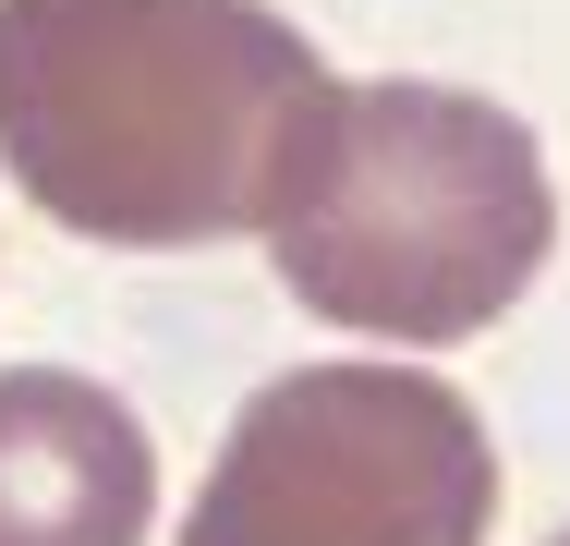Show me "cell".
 Wrapping results in <instances>:
<instances>
[{
    "label": "cell",
    "instance_id": "6da1fadb",
    "mask_svg": "<svg viewBox=\"0 0 570 546\" xmlns=\"http://www.w3.org/2000/svg\"><path fill=\"white\" fill-rule=\"evenodd\" d=\"M328 61L267 0H0V158L121 255L230 243Z\"/></svg>",
    "mask_w": 570,
    "mask_h": 546
},
{
    "label": "cell",
    "instance_id": "7a4b0ae2",
    "mask_svg": "<svg viewBox=\"0 0 570 546\" xmlns=\"http://www.w3.org/2000/svg\"><path fill=\"white\" fill-rule=\"evenodd\" d=\"M255 231L304 316L364 340H473L534 292L559 195L547 146L498 98L425 74H328L267 170Z\"/></svg>",
    "mask_w": 570,
    "mask_h": 546
},
{
    "label": "cell",
    "instance_id": "3957f363",
    "mask_svg": "<svg viewBox=\"0 0 570 546\" xmlns=\"http://www.w3.org/2000/svg\"><path fill=\"white\" fill-rule=\"evenodd\" d=\"M498 437L450 377L292 364L243 401L183 546H485Z\"/></svg>",
    "mask_w": 570,
    "mask_h": 546
},
{
    "label": "cell",
    "instance_id": "277c9868",
    "mask_svg": "<svg viewBox=\"0 0 570 546\" xmlns=\"http://www.w3.org/2000/svg\"><path fill=\"white\" fill-rule=\"evenodd\" d=\"M158 449L134 401L73 364L0 377V546H146Z\"/></svg>",
    "mask_w": 570,
    "mask_h": 546
},
{
    "label": "cell",
    "instance_id": "5b68a950",
    "mask_svg": "<svg viewBox=\"0 0 570 546\" xmlns=\"http://www.w3.org/2000/svg\"><path fill=\"white\" fill-rule=\"evenodd\" d=\"M559 546H570V535H559Z\"/></svg>",
    "mask_w": 570,
    "mask_h": 546
}]
</instances>
